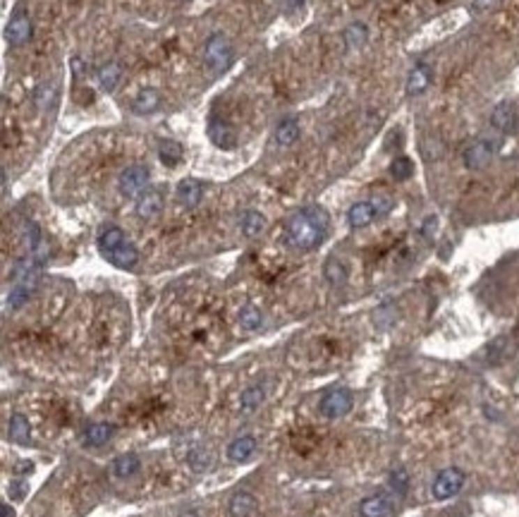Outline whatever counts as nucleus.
I'll return each mask as SVG.
<instances>
[{
    "label": "nucleus",
    "mask_w": 519,
    "mask_h": 517,
    "mask_svg": "<svg viewBox=\"0 0 519 517\" xmlns=\"http://www.w3.org/2000/svg\"><path fill=\"white\" fill-rule=\"evenodd\" d=\"M328 228H331V216L323 206H306L294 213L287 221L285 235L287 242L299 252H311L326 240Z\"/></svg>",
    "instance_id": "nucleus-1"
},
{
    "label": "nucleus",
    "mask_w": 519,
    "mask_h": 517,
    "mask_svg": "<svg viewBox=\"0 0 519 517\" xmlns=\"http://www.w3.org/2000/svg\"><path fill=\"white\" fill-rule=\"evenodd\" d=\"M204 60H206V65H209L213 72H225L227 67L232 65L234 50H232V43L227 41L225 34L216 31V34H211V36L206 38V43H204Z\"/></svg>",
    "instance_id": "nucleus-2"
},
{
    "label": "nucleus",
    "mask_w": 519,
    "mask_h": 517,
    "mask_svg": "<svg viewBox=\"0 0 519 517\" xmlns=\"http://www.w3.org/2000/svg\"><path fill=\"white\" fill-rule=\"evenodd\" d=\"M352 405H354V398H352L349 388L333 386V388H328V391L321 395V400H318V409H321L323 417L340 419V417H345V414L349 412Z\"/></svg>",
    "instance_id": "nucleus-3"
},
{
    "label": "nucleus",
    "mask_w": 519,
    "mask_h": 517,
    "mask_svg": "<svg viewBox=\"0 0 519 517\" xmlns=\"http://www.w3.org/2000/svg\"><path fill=\"white\" fill-rule=\"evenodd\" d=\"M149 180L151 173L146 166H130L127 170H122L117 187H120V194L127 196V199H139L149 189Z\"/></svg>",
    "instance_id": "nucleus-4"
},
{
    "label": "nucleus",
    "mask_w": 519,
    "mask_h": 517,
    "mask_svg": "<svg viewBox=\"0 0 519 517\" xmlns=\"http://www.w3.org/2000/svg\"><path fill=\"white\" fill-rule=\"evenodd\" d=\"M465 472L460 467H448L443 472H438V476L433 479V486H431V493L435 501H448V498L457 496V493L462 491V486H465Z\"/></svg>",
    "instance_id": "nucleus-5"
},
{
    "label": "nucleus",
    "mask_w": 519,
    "mask_h": 517,
    "mask_svg": "<svg viewBox=\"0 0 519 517\" xmlns=\"http://www.w3.org/2000/svg\"><path fill=\"white\" fill-rule=\"evenodd\" d=\"M100 254H103V258H108V263L122 268V271H132V268L139 263L137 247H134L127 238L120 240V242H115L113 247H108V249H100Z\"/></svg>",
    "instance_id": "nucleus-6"
},
{
    "label": "nucleus",
    "mask_w": 519,
    "mask_h": 517,
    "mask_svg": "<svg viewBox=\"0 0 519 517\" xmlns=\"http://www.w3.org/2000/svg\"><path fill=\"white\" fill-rule=\"evenodd\" d=\"M495 156V142L493 139H476V142H472L467 146L465 151V166L469 170H483L486 166H488L490 161H493Z\"/></svg>",
    "instance_id": "nucleus-7"
},
{
    "label": "nucleus",
    "mask_w": 519,
    "mask_h": 517,
    "mask_svg": "<svg viewBox=\"0 0 519 517\" xmlns=\"http://www.w3.org/2000/svg\"><path fill=\"white\" fill-rule=\"evenodd\" d=\"M33 34V27H31V20L29 15L24 13V10H20L17 15H13V20L8 22V27H5V38H8L10 46H24L27 41L31 38Z\"/></svg>",
    "instance_id": "nucleus-8"
},
{
    "label": "nucleus",
    "mask_w": 519,
    "mask_h": 517,
    "mask_svg": "<svg viewBox=\"0 0 519 517\" xmlns=\"http://www.w3.org/2000/svg\"><path fill=\"white\" fill-rule=\"evenodd\" d=\"M490 125L502 134H515L519 127V115H517L515 103L502 101V103L495 105L493 113H490Z\"/></svg>",
    "instance_id": "nucleus-9"
},
{
    "label": "nucleus",
    "mask_w": 519,
    "mask_h": 517,
    "mask_svg": "<svg viewBox=\"0 0 519 517\" xmlns=\"http://www.w3.org/2000/svg\"><path fill=\"white\" fill-rule=\"evenodd\" d=\"M165 206V192L160 187H149L146 192L137 199V216L142 221H151L156 218Z\"/></svg>",
    "instance_id": "nucleus-10"
},
{
    "label": "nucleus",
    "mask_w": 519,
    "mask_h": 517,
    "mask_svg": "<svg viewBox=\"0 0 519 517\" xmlns=\"http://www.w3.org/2000/svg\"><path fill=\"white\" fill-rule=\"evenodd\" d=\"M361 517H393L395 513V501L390 493H376V496H368L359 505Z\"/></svg>",
    "instance_id": "nucleus-11"
},
{
    "label": "nucleus",
    "mask_w": 519,
    "mask_h": 517,
    "mask_svg": "<svg viewBox=\"0 0 519 517\" xmlns=\"http://www.w3.org/2000/svg\"><path fill=\"white\" fill-rule=\"evenodd\" d=\"M431 82H433V70L426 63H419L412 67L409 77H407V94L409 96H419V94H423L431 87Z\"/></svg>",
    "instance_id": "nucleus-12"
},
{
    "label": "nucleus",
    "mask_w": 519,
    "mask_h": 517,
    "mask_svg": "<svg viewBox=\"0 0 519 517\" xmlns=\"http://www.w3.org/2000/svg\"><path fill=\"white\" fill-rule=\"evenodd\" d=\"M209 137L211 142H213L218 149H234L237 146V134H234V129L230 122L225 120H211L209 125Z\"/></svg>",
    "instance_id": "nucleus-13"
},
{
    "label": "nucleus",
    "mask_w": 519,
    "mask_h": 517,
    "mask_svg": "<svg viewBox=\"0 0 519 517\" xmlns=\"http://www.w3.org/2000/svg\"><path fill=\"white\" fill-rule=\"evenodd\" d=\"M378 218V211L373 206V201H356L354 206L347 211V223L352 228H368Z\"/></svg>",
    "instance_id": "nucleus-14"
},
{
    "label": "nucleus",
    "mask_w": 519,
    "mask_h": 517,
    "mask_svg": "<svg viewBox=\"0 0 519 517\" xmlns=\"http://www.w3.org/2000/svg\"><path fill=\"white\" fill-rule=\"evenodd\" d=\"M201 196H204V184L199 182V180H182L180 184H177V201H180L182 206H187V209H194V206H199Z\"/></svg>",
    "instance_id": "nucleus-15"
},
{
    "label": "nucleus",
    "mask_w": 519,
    "mask_h": 517,
    "mask_svg": "<svg viewBox=\"0 0 519 517\" xmlns=\"http://www.w3.org/2000/svg\"><path fill=\"white\" fill-rule=\"evenodd\" d=\"M256 453V438L254 436H237L227 448V458L232 463H247L251 455Z\"/></svg>",
    "instance_id": "nucleus-16"
},
{
    "label": "nucleus",
    "mask_w": 519,
    "mask_h": 517,
    "mask_svg": "<svg viewBox=\"0 0 519 517\" xmlns=\"http://www.w3.org/2000/svg\"><path fill=\"white\" fill-rule=\"evenodd\" d=\"M158 105H160V94L156 92V89H151V87L142 89V92H139L137 96H134V101H132V110H134V113H139V115L156 113V110H158Z\"/></svg>",
    "instance_id": "nucleus-17"
},
{
    "label": "nucleus",
    "mask_w": 519,
    "mask_h": 517,
    "mask_svg": "<svg viewBox=\"0 0 519 517\" xmlns=\"http://www.w3.org/2000/svg\"><path fill=\"white\" fill-rule=\"evenodd\" d=\"M113 436H115L113 424L96 421V424H91L86 431H84V443H86V446H93V448H100V446H105Z\"/></svg>",
    "instance_id": "nucleus-18"
},
{
    "label": "nucleus",
    "mask_w": 519,
    "mask_h": 517,
    "mask_svg": "<svg viewBox=\"0 0 519 517\" xmlns=\"http://www.w3.org/2000/svg\"><path fill=\"white\" fill-rule=\"evenodd\" d=\"M227 510H230V517H251L256 513V498L249 491H237L230 498Z\"/></svg>",
    "instance_id": "nucleus-19"
},
{
    "label": "nucleus",
    "mask_w": 519,
    "mask_h": 517,
    "mask_svg": "<svg viewBox=\"0 0 519 517\" xmlns=\"http://www.w3.org/2000/svg\"><path fill=\"white\" fill-rule=\"evenodd\" d=\"M10 441L20 443V446H29L31 443V429H29V419L22 412H15L10 417Z\"/></svg>",
    "instance_id": "nucleus-20"
},
{
    "label": "nucleus",
    "mask_w": 519,
    "mask_h": 517,
    "mask_svg": "<svg viewBox=\"0 0 519 517\" xmlns=\"http://www.w3.org/2000/svg\"><path fill=\"white\" fill-rule=\"evenodd\" d=\"M343 38H345V48L347 50L364 48L366 41H368V27L364 24V22H352L347 29H345Z\"/></svg>",
    "instance_id": "nucleus-21"
},
{
    "label": "nucleus",
    "mask_w": 519,
    "mask_h": 517,
    "mask_svg": "<svg viewBox=\"0 0 519 517\" xmlns=\"http://www.w3.org/2000/svg\"><path fill=\"white\" fill-rule=\"evenodd\" d=\"M276 144L280 146H292L294 142L299 139V122L294 120V117H285L276 125Z\"/></svg>",
    "instance_id": "nucleus-22"
},
{
    "label": "nucleus",
    "mask_w": 519,
    "mask_h": 517,
    "mask_svg": "<svg viewBox=\"0 0 519 517\" xmlns=\"http://www.w3.org/2000/svg\"><path fill=\"white\" fill-rule=\"evenodd\" d=\"M96 77H98V84L103 92H113V89L117 87V82H120V77H122V65L115 63V60H110V63L98 67Z\"/></svg>",
    "instance_id": "nucleus-23"
},
{
    "label": "nucleus",
    "mask_w": 519,
    "mask_h": 517,
    "mask_svg": "<svg viewBox=\"0 0 519 517\" xmlns=\"http://www.w3.org/2000/svg\"><path fill=\"white\" fill-rule=\"evenodd\" d=\"M142 467V463H139V458L134 453H125V455H117L115 463H113V474L117 479H130L134 476Z\"/></svg>",
    "instance_id": "nucleus-24"
},
{
    "label": "nucleus",
    "mask_w": 519,
    "mask_h": 517,
    "mask_svg": "<svg viewBox=\"0 0 519 517\" xmlns=\"http://www.w3.org/2000/svg\"><path fill=\"white\" fill-rule=\"evenodd\" d=\"M182 156H184V149L175 139H163V142L158 144V159L163 161L167 168H175L177 163L182 161Z\"/></svg>",
    "instance_id": "nucleus-25"
},
{
    "label": "nucleus",
    "mask_w": 519,
    "mask_h": 517,
    "mask_svg": "<svg viewBox=\"0 0 519 517\" xmlns=\"http://www.w3.org/2000/svg\"><path fill=\"white\" fill-rule=\"evenodd\" d=\"M187 465L192 472H209L211 465H213V455H211V451H206L204 446H194L192 451L187 453Z\"/></svg>",
    "instance_id": "nucleus-26"
},
{
    "label": "nucleus",
    "mask_w": 519,
    "mask_h": 517,
    "mask_svg": "<svg viewBox=\"0 0 519 517\" xmlns=\"http://www.w3.org/2000/svg\"><path fill=\"white\" fill-rule=\"evenodd\" d=\"M264 398H266L264 386H249L247 391H242V395H239V409H242L244 414L254 412V409L261 407Z\"/></svg>",
    "instance_id": "nucleus-27"
},
{
    "label": "nucleus",
    "mask_w": 519,
    "mask_h": 517,
    "mask_svg": "<svg viewBox=\"0 0 519 517\" xmlns=\"http://www.w3.org/2000/svg\"><path fill=\"white\" fill-rule=\"evenodd\" d=\"M266 228V218L259 211H247L242 216V235L244 238H259Z\"/></svg>",
    "instance_id": "nucleus-28"
},
{
    "label": "nucleus",
    "mask_w": 519,
    "mask_h": 517,
    "mask_svg": "<svg viewBox=\"0 0 519 517\" xmlns=\"http://www.w3.org/2000/svg\"><path fill=\"white\" fill-rule=\"evenodd\" d=\"M323 275H326V280L331 285H345V280H347V266L340 258H328Z\"/></svg>",
    "instance_id": "nucleus-29"
},
{
    "label": "nucleus",
    "mask_w": 519,
    "mask_h": 517,
    "mask_svg": "<svg viewBox=\"0 0 519 517\" xmlns=\"http://www.w3.org/2000/svg\"><path fill=\"white\" fill-rule=\"evenodd\" d=\"M261 323H264V314L254 305H247L239 312V326H242L244 330H259Z\"/></svg>",
    "instance_id": "nucleus-30"
},
{
    "label": "nucleus",
    "mask_w": 519,
    "mask_h": 517,
    "mask_svg": "<svg viewBox=\"0 0 519 517\" xmlns=\"http://www.w3.org/2000/svg\"><path fill=\"white\" fill-rule=\"evenodd\" d=\"M390 175L400 180V182H405V180L414 175V163H412V159H407V156H398V159L390 163Z\"/></svg>",
    "instance_id": "nucleus-31"
},
{
    "label": "nucleus",
    "mask_w": 519,
    "mask_h": 517,
    "mask_svg": "<svg viewBox=\"0 0 519 517\" xmlns=\"http://www.w3.org/2000/svg\"><path fill=\"white\" fill-rule=\"evenodd\" d=\"M390 491H393L395 498H405L407 491H409V474H407V469H395L393 474H390Z\"/></svg>",
    "instance_id": "nucleus-32"
},
{
    "label": "nucleus",
    "mask_w": 519,
    "mask_h": 517,
    "mask_svg": "<svg viewBox=\"0 0 519 517\" xmlns=\"http://www.w3.org/2000/svg\"><path fill=\"white\" fill-rule=\"evenodd\" d=\"M22 242H24V247H27L29 252H33L38 245L43 242L41 230H38V226H36L33 221H27V223H24V228H22Z\"/></svg>",
    "instance_id": "nucleus-33"
},
{
    "label": "nucleus",
    "mask_w": 519,
    "mask_h": 517,
    "mask_svg": "<svg viewBox=\"0 0 519 517\" xmlns=\"http://www.w3.org/2000/svg\"><path fill=\"white\" fill-rule=\"evenodd\" d=\"M507 355H510V338H498V340H493L488 345V362L490 364H498V362H502Z\"/></svg>",
    "instance_id": "nucleus-34"
},
{
    "label": "nucleus",
    "mask_w": 519,
    "mask_h": 517,
    "mask_svg": "<svg viewBox=\"0 0 519 517\" xmlns=\"http://www.w3.org/2000/svg\"><path fill=\"white\" fill-rule=\"evenodd\" d=\"M498 3L500 0H472V8H474V13L483 15V13H490V10L498 8Z\"/></svg>",
    "instance_id": "nucleus-35"
},
{
    "label": "nucleus",
    "mask_w": 519,
    "mask_h": 517,
    "mask_svg": "<svg viewBox=\"0 0 519 517\" xmlns=\"http://www.w3.org/2000/svg\"><path fill=\"white\" fill-rule=\"evenodd\" d=\"M371 201H373V206H376L378 216H385V213L393 209V199H390V196H385V194L376 196V199H371Z\"/></svg>",
    "instance_id": "nucleus-36"
},
{
    "label": "nucleus",
    "mask_w": 519,
    "mask_h": 517,
    "mask_svg": "<svg viewBox=\"0 0 519 517\" xmlns=\"http://www.w3.org/2000/svg\"><path fill=\"white\" fill-rule=\"evenodd\" d=\"M435 226H438V218H435V216H428L426 221H423V228H421L423 238L431 240V238H433V233H435Z\"/></svg>",
    "instance_id": "nucleus-37"
},
{
    "label": "nucleus",
    "mask_w": 519,
    "mask_h": 517,
    "mask_svg": "<svg viewBox=\"0 0 519 517\" xmlns=\"http://www.w3.org/2000/svg\"><path fill=\"white\" fill-rule=\"evenodd\" d=\"M27 491V484L24 481H13V486H10V493H13V498H22Z\"/></svg>",
    "instance_id": "nucleus-38"
},
{
    "label": "nucleus",
    "mask_w": 519,
    "mask_h": 517,
    "mask_svg": "<svg viewBox=\"0 0 519 517\" xmlns=\"http://www.w3.org/2000/svg\"><path fill=\"white\" fill-rule=\"evenodd\" d=\"M3 517H15V513L10 510V505H3Z\"/></svg>",
    "instance_id": "nucleus-39"
},
{
    "label": "nucleus",
    "mask_w": 519,
    "mask_h": 517,
    "mask_svg": "<svg viewBox=\"0 0 519 517\" xmlns=\"http://www.w3.org/2000/svg\"><path fill=\"white\" fill-rule=\"evenodd\" d=\"M182 517H197V515H194V513H184Z\"/></svg>",
    "instance_id": "nucleus-40"
}]
</instances>
